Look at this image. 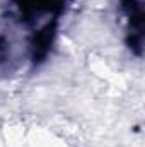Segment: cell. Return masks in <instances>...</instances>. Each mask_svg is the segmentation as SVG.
<instances>
[{"label":"cell","mask_w":145,"mask_h":147,"mask_svg":"<svg viewBox=\"0 0 145 147\" xmlns=\"http://www.w3.org/2000/svg\"><path fill=\"white\" fill-rule=\"evenodd\" d=\"M70 0H10L15 17L31 31L33 60L44 58L51 48L58 19L65 12Z\"/></svg>","instance_id":"obj_1"},{"label":"cell","mask_w":145,"mask_h":147,"mask_svg":"<svg viewBox=\"0 0 145 147\" xmlns=\"http://www.w3.org/2000/svg\"><path fill=\"white\" fill-rule=\"evenodd\" d=\"M5 57H7V45H5V41L0 38V65L5 62Z\"/></svg>","instance_id":"obj_2"}]
</instances>
